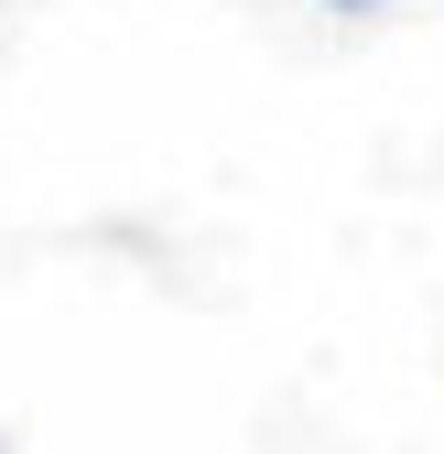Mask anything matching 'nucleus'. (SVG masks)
Masks as SVG:
<instances>
[{
    "label": "nucleus",
    "instance_id": "1",
    "mask_svg": "<svg viewBox=\"0 0 444 454\" xmlns=\"http://www.w3.org/2000/svg\"><path fill=\"white\" fill-rule=\"evenodd\" d=\"M325 12H391V0H325Z\"/></svg>",
    "mask_w": 444,
    "mask_h": 454
}]
</instances>
